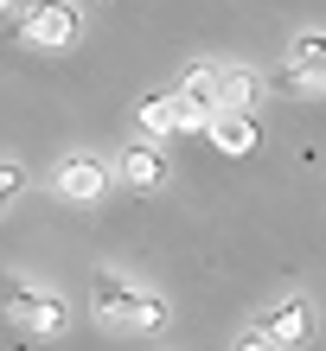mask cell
<instances>
[{
  "label": "cell",
  "mask_w": 326,
  "mask_h": 351,
  "mask_svg": "<svg viewBox=\"0 0 326 351\" xmlns=\"http://www.w3.org/2000/svg\"><path fill=\"white\" fill-rule=\"evenodd\" d=\"M96 313H103L109 326H128V332H154V326H167V306H160L154 294H141V287H128L121 275H96Z\"/></svg>",
  "instance_id": "1"
},
{
  "label": "cell",
  "mask_w": 326,
  "mask_h": 351,
  "mask_svg": "<svg viewBox=\"0 0 326 351\" xmlns=\"http://www.w3.org/2000/svg\"><path fill=\"white\" fill-rule=\"evenodd\" d=\"M19 38H26L32 51H71L77 7H71V0H38V7L26 13V26H19Z\"/></svg>",
  "instance_id": "2"
},
{
  "label": "cell",
  "mask_w": 326,
  "mask_h": 351,
  "mask_svg": "<svg viewBox=\"0 0 326 351\" xmlns=\"http://www.w3.org/2000/svg\"><path fill=\"white\" fill-rule=\"evenodd\" d=\"M51 185H58V198H65V204H96V198L109 192V167H103V160H90V154H71V160H58Z\"/></svg>",
  "instance_id": "3"
},
{
  "label": "cell",
  "mask_w": 326,
  "mask_h": 351,
  "mask_svg": "<svg viewBox=\"0 0 326 351\" xmlns=\"http://www.w3.org/2000/svg\"><path fill=\"white\" fill-rule=\"evenodd\" d=\"M7 313L26 326V332L38 339H51V332H65V306H58L45 287H32V281H13V300H7Z\"/></svg>",
  "instance_id": "4"
},
{
  "label": "cell",
  "mask_w": 326,
  "mask_h": 351,
  "mask_svg": "<svg viewBox=\"0 0 326 351\" xmlns=\"http://www.w3.org/2000/svg\"><path fill=\"white\" fill-rule=\"evenodd\" d=\"M205 134H211V147L231 154V160L256 154V121H250V109H218V115L205 121Z\"/></svg>",
  "instance_id": "5"
},
{
  "label": "cell",
  "mask_w": 326,
  "mask_h": 351,
  "mask_svg": "<svg viewBox=\"0 0 326 351\" xmlns=\"http://www.w3.org/2000/svg\"><path fill=\"white\" fill-rule=\"evenodd\" d=\"M141 128H148V134H179V128H205V115H198L192 102L173 90V96H148V109H141Z\"/></svg>",
  "instance_id": "6"
},
{
  "label": "cell",
  "mask_w": 326,
  "mask_h": 351,
  "mask_svg": "<svg viewBox=\"0 0 326 351\" xmlns=\"http://www.w3.org/2000/svg\"><path fill=\"white\" fill-rule=\"evenodd\" d=\"M262 326H269L275 345H307L314 339V306L307 300H281V306H269V319H262Z\"/></svg>",
  "instance_id": "7"
},
{
  "label": "cell",
  "mask_w": 326,
  "mask_h": 351,
  "mask_svg": "<svg viewBox=\"0 0 326 351\" xmlns=\"http://www.w3.org/2000/svg\"><path fill=\"white\" fill-rule=\"evenodd\" d=\"M121 179H128L135 192H154V185L167 179V160H160V147H154V134L141 141V147H128V154H121Z\"/></svg>",
  "instance_id": "8"
},
{
  "label": "cell",
  "mask_w": 326,
  "mask_h": 351,
  "mask_svg": "<svg viewBox=\"0 0 326 351\" xmlns=\"http://www.w3.org/2000/svg\"><path fill=\"white\" fill-rule=\"evenodd\" d=\"M218 84H224V71H211V64H198V71H186V77H179V96H186L192 102V109L198 115H218Z\"/></svg>",
  "instance_id": "9"
},
{
  "label": "cell",
  "mask_w": 326,
  "mask_h": 351,
  "mask_svg": "<svg viewBox=\"0 0 326 351\" xmlns=\"http://www.w3.org/2000/svg\"><path fill=\"white\" fill-rule=\"evenodd\" d=\"M256 96H262V77H256V71H224L218 109H256Z\"/></svg>",
  "instance_id": "10"
},
{
  "label": "cell",
  "mask_w": 326,
  "mask_h": 351,
  "mask_svg": "<svg viewBox=\"0 0 326 351\" xmlns=\"http://www.w3.org/2000/svg\"><path fill=\"white\" fill-rule=\"evenodd\" d=\"M326 64V32H307V38H294V51H288V71L307 84V77Z\"/></svg>",
  "instance_id": "11"
},
{
  "label": "cell",
  "mask_w": 326,
  "mask_h": 351,
  "mask_svg": "<svg viewBox=\"0 0 326 351\" xmlns=\"http://www.w3.org/2000/svg\"><path fill=\"white\" fill-rule=\"evenodd\" d=\"M19 185V167H0V204H7V192Z\"/></svg>",
  "instance_id": "12"
},
{
  "label": "cell",
  "mask_w": 326,
  "mask_h": 351,
  "mask_svg": "<svg viewBox=\"0 0 326 351\" xmlns=\"http://www.w3.org/2000/svg\"><path fill=\"white\" fill-rule=\"evenodd\" d=\"M307 90H326V64H320V71H314V77H307Z\"/></svg>",
  "instance_id": "13"
},
{
  "label": "cell",
  "mask_w": 326,
  "mask_h": 351,
  "mask_svg": "<svg viewBox=\"0 0 326 351\" xmlns=\"http://www.w3.org/2000/svg\"><path fill=\"white\" fill-rule=\"evenodd\" d=\"M0 19H7V0H0Z\"/></svg>",
  "instance_id": "14"
}]
</instances>
